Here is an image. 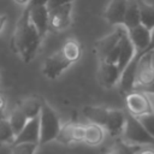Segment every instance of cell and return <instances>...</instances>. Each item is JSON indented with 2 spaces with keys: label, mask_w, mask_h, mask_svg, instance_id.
<instances>
[{
  "label": "cell",
  "mask_w": 154,
  "mask_h": 154,
  "mask_svg": "<svg viewBox=\"0 0 154 154\" xmlns=\"http://www.w3.org/2000/svg\"><path fill=\"white\" fill-rule=\"evenodd\" d=\"M41 41L42 38L30 22L29 11L26 7H24V11L18 18L12 35V49L20 58L22 61L28 64L35 58Z\"/></svg>",
  "instance_id": "1"
},
{
  "label": "cell",
  "mask_w": 154,
  "mask_h": 154,
  "mask_svg": "<svg viewBox=\"0 0 154 154\" xmlns=\"http://www.w3.org/2000/svg\"><path fill=\"white\" fill-rule=\"evenodd\" d=\"M38 123H40L38 144H46L48 142L54 141L58 136L61 123L57 112L46 101H42V107L38 116Z\"/></svg>",
  "instance_id": "2"
},
{
  "label": "cell",
  "mask_w": 154,
  "mask_h": 154,
  "mask_svg": "<svg viewBox=\"0 0 154 154\" xmlns=\"http://www.w3.org/2000/svg\"><path fill=\"white\" fill-rule=\"evenodd\" d=\"M122 135H123V141L130 146L143 147L148 144H154V138L141 125L137 118L130 114L126 116L125 125L122 131Z\"/></svg>",
  "instance_id": "3"
},
{
  "label": "cell",
  "mask_w": 154,
  "mask_h": 154,
  "mask_svg": "<svg viewBox=\"0 0 154 154\" xmlns=\"http://www.w3.org/2000/svg\"><path fill=\"white\" fill-rule=\"evenodd\" d=\"M137 65L135 71L134 90H142L154 81V52L136 53Z\"/></svg>",
  "instance_id": "4"
},
{
  "label": "cell",
  "mask_w": 154,
  "mask_h": 154,
  "mask_svg": "<svg viewBox=\"0 0 154 154\" xmlns=\"http://www.w3.org/2000/svg\"><path fill=\"white\" fill-rule=\"evenodd\" d=\"M125 103L129 114L132 117H140L149 112H154V102L150 94H146L140 90H134L125 95Z\"/></svg>",
  "instance_id": "5"
},
{
  "label": "cell",
  "mask_w": 154,
  "mask_h": 154,
  "mask_svg": "<svg viewBox=\"0 0 154 154\" xmlns=\"http://www.w3.org/2000/svg\"><path fill=\"white\" fill-rule=\"evenodd\" d=\"M71 65L72 63L66 58L63 51L59 49L53 54H51L49 57H47L42 66V73L45 75L46 78L53 81L60 77V75L64 73Z\"/></svg>",
  "instance_id": "6"
},
{
  "label": "cell",
  "mask_w": 154,
  "mask_h": 154,
  "mask_svg": "<svg viewBox=\"0 0 154 154\" xmlns=\"http://www.w3.org/2000/svg\"><path fill=\"white\" fill-rule=\"evenodd\" d=\"M125 30L126 29L123 25H118V28L113 32L108 34L107 36H105L95 42V53H96V57L99 58L100 63L106 61L108 55L117 48Z\"/></svg>",
  "instance_id": "7"
},
{
  "label": "cell",
  "mask_w": 154,
  "mask_h": 154,
  "mask_svg": "<svg viewBox=\"0 0 154 154\" xmlns=\"http://www.w3.org/2000/svg\"><path fill=\"white\" fill-rule=\"evenodd\" d=\"M72 7L73 4L70 2L58 6L53 10H49V23H48L49 30L60 31L70 25L72 19Z\"/></svg>",
  "instance_id": "8"
},
{
  "label": "cell",
  "mask_w": 154,
  "mask_h": 154,
  "mask_svg": "<svg viewBox=\"0 0 154 154\" xmlns=\"http://www.w3.org/2000/svg\"><path fill=\"white\" fill-rule=\"evenodd\" d=\"M29 11V18L35 29L37 30L41 38H43L49 30L48 23H49V10L46 5H37L26 7Z\"/></svg>",
  "instance_id": "9"
},
{
  "label": "cell",
  "mask_w": 154,
  "mask_h": 154,
  "mask_svg": "<svg viewBox=\"0 0 154 154\" xmlns=\"http://www.w3.org/2000/svg\"><path fill=\"white\" fill-rule=\"evenodd\" d=\"M119 77H120V71L116 64L105 63V61H101L99 64L97 78L102 87L105 88L114 87L119 82Z\"/></svg>",
  "instance_id": "10"
},
{
  "label": "cell",
  "mask_w": 154,
  "mask_h": 154,
  "mask_svg": "<svg viewBox=\"0 0 154 154\" xmlns=\"http://www.w3.org/2000/svg\"><path fill=\"white\" fill-rule=\"evenodd\" d=\"M40 140V123L38 117L28 119L24 128L20 130V132L14 137V141L12 144L16 143H37Z\"/></svg>",
  "instance_id": "11"
},
{
  "label": "cell",
  "mask_w": 154,
  "mask_h": 154,
  "mask_svg": "<svg viewBox=\"0 0 154 154\" xmlns=\"http://www.w3.org/2000/svg\"><path fill=\"white\" fill-rule=\"evenodd\" d=\"M128 36L131 41V43L134 45L136 53H143L150 41V30H148L146 26H143L142 24L131 28L128 30Z\"/></svg>",
  "instance_id": "12"
},
{
  "label": "cell",
  "mask_w": 154,
  "mask_h": 154,
  "mask_svg": "<svg viewBox=\"0 0 154 154\" xmlns=\"http://www.w3.org/2000/svg\"><path fill=\"white\" fill-rule=\"evenodd\" d=\"M136 54V49L134 47V45L131 43L129 36H128V30L124 31L122 38H120V43H119V54H118V59H117V67L119 69L120 73L124 70V67L132 60V58Z\"/></svg>",
  "instance_id": "13"
},
{
  "label": "cell",
  "mask_w": 154,
  "mask_h": 154,
  "mask_svg": "<svg viewBox=\"0 0 154 154\" xmlns=\"http://www.w3.org/2000/svg\"><path fill=\"white\" fill-rule=\"evenodd\" d=\"M126 114L122 109H109L103 129L109 132L111 136H118L122 134L125 125Z\"/></svg>",
  "instance_id": "14"
},
{
  "label": "cell",
  "mask_w": 154,
  "mask_h": 154,
  "mask_svg": "<svg viewBox=\"0 0 154 154\" xmlns=\"http://www.w3.org/2000/svg\"><path fill=\"white\" fill-rule=\"evenodd\" d=\"M128 0H111L105 10V18L109 24L123 25Z\"/></svg>",
  "instance_id": "15"
},
{
  "label": "cell",
  "mask_w": 154,
  "mask_h": 154,
  "mask_svg": "<svg viewBox=\"0 0 154 154\" xmlns=\"http://www.w3.org/2000/svg\"><path fill=\"white\" fill-rule=\"evenodd\" d=\"M137 55L132 58V60L124 67V70L120 73L119 77V85L120 90L123 94H129L134 91V82H135V71H136V65H137Z\"/></svg>",
  "instance_id": "16"
},
{
  "label": "cell",
  "mask_w": 154,
  "mask_h": 154,
  "mask_svg": "<svg viewBox=\"0 0 154 154\" xmlns=\"http://www.w3.org/2000/svg\"><path fill=\"white\" fill-rule=\"evenodd\" d=\"M17 107L23 112V114L28 119H32L40 116L41 107H42V100L35 96H30V97H26L19 101Z\"/></svg>",
  "instance_id": "17"
},
{
  "label": "cell",
  "mask_w": 154,
  "mask_h": 154,
  "mask_svg": "<svg viewBox=\"0 0 154 154\" xmlns=\"http://www.w3.org/2000/svg\"><path fill=\"white\" fill-rule=\"evenodd\" d=\"M140 24H141V22H140L138 2H137V0H128L126 10L124 13V19H123V26L126 30H129Z\"/></svg>",
  "instance_id": "18"
},
{
  "label": "cell",
  "mask_w": 154,
  "mask_h": 154,
  "mask_svg": "<svg viewBox=\"0 0 154 154\" xmlns=\"http://www.w3.org/2000/svg\"><path fill=\"white\" fill-rule=\"evenodd\" d=\"M109 108L101 107V106H85L83 108V114L84 117L93 124H97L103 128L107 114H108Z\"/></svg>",
  "instance_id": "19"
},
{
  "label": "cell",
  "mask_w": 154,
  "mask_h": 154,
  "mask_svg": "<svg viewBox=\"0 0 154 154\" xmlns=\"http://www.w3.org/2000/svg\"><path fill=\"white\" fill-rule=\"evenodd\" d=\"M105 137V129L97 124L89 123L84 125V138L83 142L90 146H97L103 141Z\"/></svg>",
  "instance_id": "20"
},
{
  "label": "cell",
  "mask_w": 154,
  "mask_h": 154,
  "mask_svg": "<svg viewBox=\"0 0 154 154\" xmlns=\"http://www.w3.org/2000/svg\"><path fill=\"white\" fill-rule=\"evenodd\" d=\"M140 8V22L148 30L154 29V6L143 1L137 0Z\"/></svg>",
  "instance_id": "21"
},
{
  "label": "cell",
  "mask_w": 154,
  "mask_h": 154,
  "mask_svg": "<svg viewBox=\"0 0 154 154\" xmlns=\"http://www.w3.org/2000/svg\"><path fill=\"white\" fill-rule=\"evenodd\" d=\"M63 51V53L66 55V58L75 64L76 61L79 60L81 55H82V47L81 43L76 40V38H69L64 42V45L60 48Z\"/></svg>",
  "instance_id": "22"
},
{
  "label": "cell",
  "mask_w": 154,
  "mask_h": 154,
  "mask_svg": "<svg viewBox=\"0 0 154 154\" xmlns=\"http://www.w3.org/2000/svg\"><path fill=\"white\" fill-rule=\"evenodd\" d=\"M6 119H7L8 124H10V126H11V129H12L14 136H17V135L20 132V130L24 128V125H25L26 122H28V118L23 114V112H22L18 107H16V108L10 113V117L6 118Z\"/></svg>",
  "instance_id": "23"
},
{
  "label": "cell",
  "mask_w": 154,
  "mask_h": 154,
  "mask_svg": "<svg viewBox=\"0 0 154 154\" xmlns=\"http://www.w3.org/2000/svg\"><path fill=\"white\" fill-rule=\"evenodd\" d=\"M73 128H75V124L73 123L61 124L60 130H59L58 136H57L55 140L59 143L65 144V146H69V144L75 143V140H73Z\"/></svg>",
  "instance_id": "24"
},
{
  "label": "cell",
  "mask_w": 154,
  "mask_h": 154,
  "mask_svg": "<svg viewBox=\"0 0 154 154\" xmlns=\"http://www.w3.org/2000/svg\"><path fill=\"white\" fill-rule=\"evenodd\" d=\"M14 134L6 118H0V144H11L14 141Z\"/></svg>",
  "instance_id": "25"
},
{
  "label": "cell",
  "mask_w": 154,
  "mask_h": 154,
  "mask_svg": "<svg viewBox=\"0 0 154 154\" xmlns=\"http://www.w3.org/2000/svg\"><path fill=\"white\" fill-rule=\"evenodd\" d=\"M137 148L138 147L130 146V144L125 143L124 141H118L105 154H134Z\"/></svg>",
  "instance_id": "26"
},
{
  "label": "cell",
  "mask_w": 154,
  "mask_h": 154,
  "mask_svg": "<svg viewBox=\"0 0 154 154\" xmlns=\"http://www.w3.org/2000/svg\"><path fill=\"white\" fill-rule=\"evenodd\" d=\"M37 147V143H16L12 144L11 154H35Z\"/></svg>",
  "instance_id": "27"
},
{
  "label": "cell",
  "mask_w": 154,
  "mask_h": 154,
  "mask_svg": "<svg viewBox=\"0 0 154 154\" xmlns=\"http://www.w3.org/2000/svg\"><path fill=\"white\" fill-rule=\"evenodd\" d=\"M136 118L141 123V125L147 130V132L154 138V112H149Z\"/></svg>",
  "instance_id": "28"
},
{
  "label": "cell",
  "mask_w": 154,
  "mask_h": 154,
  "mask_svg": "<svg viewBox=\"0 0 154 154\" xmlns=\"http://www.w3.org/2000/svg\"><path fill=\"white\" fill-rule=\"evenodd\" d=\"M72 1L73 0H48L46 6H47L48 10H53V8L58 7V6H61V5H65V4H70Z\"/></svg>",
  "instance_id": "29"
},
{
  "label": "cell",
  "mask_w": 154,
  "mask_h": 154,
  "mask_svg": "<svg viewBox=\"0 0 154 154\" xmlns=\"http://www.w3.org/2000/svg\"><path fill=\"white\" fill-rule=\"evenodd\" d=\"M134 154H154V148L152 147H138Z\"/></svg>",
  "instance_id": "30"
},
{
  "label": "cell",
  "mask_w": 154,
  "mask_h": 154,
  "mask_svg": "<svg viewBox=\"0 0 154 154\" xmlns=\"http://www.w3.org/2000/svg\"><path fill=\"white\" fill-rule=\"evenodd\" d=\"M148 52H154V29L150 30V41H149L147 49L143 53H148Z\"/></svg>",
  "instance_id": "31"
},
{
  "label": "cell",
  "mask_w": 154,
  "mask_h": 154,
  "mask_svg": "<svg viewBox=\"0 0 154 154\" xmlns=\"http://www.w3.org/2000/svg\"><path fill=\"white\" fill-rule=\"evenodd\" d=\"M5 106H6V100H5L4 95L0 94V118H5V117H4V109H5Z\"/></svg>",
  "instance_id": "32"
},
{
  "label": "cell",
  "mask_w": 154,
  "mask_h": 154,
  "mask_svg": "<svg viewBox=\"0 0 154 154\" xmlns=\"http://www.w3.org/2000/svg\"><path fill=\"white\" fill-rule=\"evenodd\" d=\"M48 0H30L29 5L26 7H31V6H37V5H47Z\"/></svg>",
  "instance_id": "33"
},
{
  "label": "cell",
  "mask_w": 154,
  "mask_h": 154,
  "mask_svg": "<svg viewBox=\"0 0 154 154\" xmlns=\"http://www.w3.org/2000/svg\"><path fill=\"white\" fill-rule=\"evenodd\" d=\"M6 22H7V16L4 14V13H0V34H1L2 29L5 28V25H6Z\"/></svg>",
  "instance_id": "34"
},
{
  "label": "cell",
  "mask_w": 154,
  "mask_h": 154,
  "mask_svg": "<svg viewBox=\"0 0 154 154\" xmlns=\"http://www.w3.org/2000/svg\"><path fill=\"white\" fill-rule=\"evenodd\" d=\"M140 91H143V93H146V94H154V81H153L148 87H146L144 89H142V90H140Z\"/></svg>",
  "instance_id": "35"
},
{
  "label": "cell",
  "mask_w": 154,
  "mask_h": 154,
  "mask_svg": "<svg viewBox=\"0 0 154 154\" xmlns=\"http://www.w3.org/2000/svg\"><path fill=\"white\" fill-rule=\"evenodd\" d=\"M14 2H17V4H19V5H23V6H28L29 5V2H30V0H14Z\"/></svg>",
  "instance_id": "36"
},
{
  "label": "cell",
  "mask_w": 154,
  "mask_h": 154,
  "mask_svg": "<svg viewBox=\"0 0 154 154\" xmlns=\"http://www.w3.org/2000/svg\"><path fill=\"white\" fill-rule=\"evenodd\" d=\"M152 95V99H153V102H154V94H150Z\"/></svg>",
  "instance_id": "37"
}]
</instances>
